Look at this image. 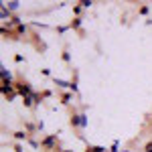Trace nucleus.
I'll list each match as a JSON object with an SVG mask.
<instances>
[{"instance_id":"obj_24","label":"nucleus","mask_w":152,"mask_h":152,"mask_svg":"<svg viewBox=\"0 0 152 152\" xmlns=\"http://www.w3.org/2000/svg\"><path fill=\"white\" fill-rule=\"evenodd\" d=\"M118 144H120V142H114V146H112V148H110V150H107V152H118Z\"/></svg>"},{"instance_id":"obj_18","label":"nucleus","mask_w":152,"mask_h":152,"mask_svg":"<svg viewBox=\"0 0 152 152\" xmlns=\"http://www.w3.org/2000/svg\"><path fill=\"white\" fill-rule=\"evenodd\" d=\"M41 97H43V99H49V97H53V91H51V89H43V91H41Z\"/></svg>"},{"instance_id":"obj_12","label":"nucleus","mask_w":152,"mask_h":152,"mask_svg":"<svg viewBox=\"0 0 152 152\" xmlns=\"http://www.w3.org/2000/svg\"><path fill=\"white\" fill-rule=\"evenodd\" d=\"M23 104H24V107H35V97L26 95V97H23Z\"/></svg>"},{"instance_id":"obj_11","label":"nucleus","mask_w":152,"mask_h":152,"mask_svg":"<svg viewBox=\"0 0 152 152\" xmlns=\"http://www.w3.org/2000/svg\"><path fill=\"white\" fill-rule=\"evenodd\" d=\"M61 61H63V63H71V53H69V49H67V47L61 51Z\"/></svg>"},{"instance_id":"obj_4","label":"nucleus","mask_w":152,"mask_h":152,"mask_svg":"<svg viewBox=\"0 0 152 152\" xmlns=\"http://www.w3.org/2000/svg\"><path fill=\"white\" fill-rule=\"evenodd\" d=\"M59 102H61V105H71V102H73V91H63V94L59 95Z\"/></svg>"},{"instance_id":"obj_26","label":"nucleus","mask_w":152,"mask_h":152,"mask_svg":"<svg viewBox=\"0 0 152 152\" xmlns=\"http://www.w3.org/2000/svg\"><path fill=\"white\" fill-rule=\"evenodd\" d=\"M67 28H69V26H57V33H61V35H63V33H65Z\"/></svg>"},{"instance_id":"obj_25","label":"nucleus","mask_w":152,"mask_h":152,"mask_svg":"<svg viewBox=\"0 0 152 152\" xmlns=\"http://www.w3.org/2000/svg\"><path fill=\"white\" fill-rule=\"evenodd\" d=\"M41 73H43L45 77H51V69H41Z\"/></svg>"},{"instance_id":"obj_1","label":"nucleus","mask_w":152,"mask_h":152,"mask_svg":"<svg viewBox=\"0 0 152 152\" xmlns=\"http://www.w3.org/2000/svg\"><path fill=\"white\" fill-rule=\"evenodd\" d=\"M57 142H59L57 134H49L41 140V148H45L47 152H57Z\"/></svg>"},{"instance_id":"obj_17","label":"nucleus","mask_w":152,"mask_h":152,"mask_svg":"<svg viewBox=\"0 0 152 152\" xmlns=\"http://www.w3.org/2000/svg\"><path fill=\"white\" fill-rule=\"evenodd\" d=\"M12 150L14 152H24V146L20 144V142H14V144H12Z\"/></svg>"},{"instance_id":"obj_8","label":"nucleus","mask_w":152,"mask_h":152,"mask_svg":"<svg viewBox=\"0 0 152 152\" xmlns=\"http://www.w3.org/2000/svg\"><path fill=\"white\" fill-rule=\"evenodd\" d=\"M0 77H2V81H10L12 83V73L6 69V67H2V69H0Z\"/></svg>"},{"instance_id":"obj_22","label":"nucleus","mask_w":152,"mask_h":152,"mask_svg":"<svg viewBox=\"0 0 152 152\" xmlns=\"http://www.w3.org/2000/svg\"><path fill=\"white\" fill-rule=\"evenodd\" d=\"M142 152H152V140H148L146 144H144V148H142Z\"/></svg>"},{"instance_id":"obj_16","label":"nucleus","mask_w":152,"mask_h":152,"mask_svg":"<svg viewBox=\"0 0 152 152\" xmlns=\"http://www.w3.org/2000/svg\"><path fill=\"white\" fill-rule=\"evenodd\" d=\"M24 33H26V24L20 23L18 26H16V35H24Z\"/></svg>"},{"instance_id":"obj_13","label":"nucleus","mask_w":152,"mask_h":152,"mask_svg":"<svg viewBox=\"0 0 152 152\" xmlns=\"http://www.w3.org/2000/svg\"><path fill=\"white\" fill-rule=\"evenodd\" d=\"M81 12H83V6L79 2H75V4H73V14H75V16H81Z\"/></svg>"},{"instance_id":"obj_10","label":"nucleus","mask_w":152,"mask_h":152,"mask_svg":"<svg viewBox=\"0 0 152 152\" xmlns=\"http://www.w3.org/2000/svg\"><path fill=\"white\" fill-rule=\"evenodd\" d=\"M4 6H6V8H8L10 12H16L18 8H20V2H16V0H10V2H6Z\"/></svg>"},{"instance_id":"obj_19","label":"nucleus","mask_w":152,"mask_h":152,"mask_svg":"<svg viewBox=\"0 0 152 152\" xmlns=\"http://www.w3.org/2000/svg\"><path fill=\"white\" fill-rule=\"evenodd\" d=\"M26 142H28V144H31L33 148H41V142H37L35 138H33V136H31V138H28V140H26Z\"/></svg>"},{"instance_id":"obj_15","label":"nucleus","mask_w":152,"mask_h":152,"mask_svg":"<svg viewBox=\"0 0 152 152\" xmlns=\"http://www.w3.org/2000/svg\"><path fill=\"white\" fill-rule=\"evenodd\" d=\"M87 124H89V122H87V114H85V112H81V130L87 128Z\"/></svg>"},{"instance_id":"obj_20","label":"nucleus","mask_w":152,"mask_h":152,"mask_svg":"<svg viewBox=\"0 0 152 152\" xmlns=\"http://www.w3.org/2000/svg\"><path fill=\"white\" fill-rule=\"evenodd\" d=\"M12 59H14V63H24V61H26V59H24V55H20V53H16Z\"/></svg>"},{"instance_id":"obj_14","label":"nucleus","mask_w":152,"mask_h":152,"mask_svg":"<svg viewBox=\"0 0 152 152\" xmlns=\"http://www.w3.org/2000/svg\"><path fill=\"white\" fill-rule=\"evenodd\" d=\"M148 12H150V6H148V4H142L140 8H138V14H142V16H146Z\"/></svg>"},{"instance_id":"obj_3","label":"nucleus","mask_w":152,"mask_h":152,"mask_svg":"<svg viewBox=\"0 0 152 152\" xmlns=\"http://www.w3.org/2000/svg\"><path fill=\"white\" fill-rule=\"evenodd\" d=\"M69 124H71V128L81 130V114H77V112H71V116H69Z\"/></svg>"},{"instance_id":"obj_27","label":"nucleus","mask_w":152,"mask_h":152,"mask_svg":"<svg viewBox=\"0 0 152 152\" xmlns=\"http://www.w3.org/2000/svg\"><path fill=\"white\" fill-rule=\"evenodd\" d=\"M61 152H71V150H61Z\"/></svg>"},{"instance_id":"obj_23","label":"nucleus","mask_w":152,"mask_h":152,"mask_svg":"<svg viewBox=\"0 0 152 152\" xmlns=\"http://www.w3.org/2000/svg\"><path fill=\"white\" fill-rule=\"evenodd\" d=\"M79 4H81L83 8H89V6H91V4H94V2H91V0H81V2H79Z\"/></svg>"},{"instance_id":"obj_9","label":"nucleus","mask_w":152,"mask_h":152,"mask_svg":"<svg viewBox=\"0 0 152 152\" xmlns=\"http://www.w3.org/2000/svg\"><path fill=\"white\" fill-rule=\"evenodd\" d=\"M37 130H39V128H37V126L33 124V122H24V132H26L28 136H33V134H35Z\"/></svg>"},{"instance_id":"obj_6","label":"nucleus","mask_w":152,"mask_h":152,"mask_svg":"<svg viewBox=\"0 0 152 152\" xmlns=\"http://www.w3.org/2000/svg\"><path fill=\"white\" fill-rule=\"evenodd\" d=\"M81 24H83V18H81V16H75V18L69 23V28H73V31H79V33H81Z\"/></svg>"},{"instance_id":"obj_21","label":"nucleus","mask_w":152,"mask_h":152,"mask_svg":"<svg viewBox=\"0 0 152 152\" xmlns=\"http://www.w3.org/2000/svg\"><path fill=\"white\" fill-rule=\"evenodd\" d=\"M89 148V152H105V148H102V146H87Z\"/></svg>"},{"instance_id":"obj_7","label":"nucleus","mask_w":152,"mask_h":152,"mask_svg":"<svg viewBox=\"0 0 152 152\" xmlns=\"http://www.w3.org/2000/svg\"><path fill=\"white\" fill-rule=\"evenodd\" d=\"M53 83L57 85V87H61V89H71V83L65 81V79H59V77H53Z\"/></svg>"},{"instance_id":"obj_5","label":"nucleus","mask_w":152,"mask_h":152,"mask_svg":"<svg viewBox=\"0 0 152 152\" xmlns=\"http://www.w3.org/2000/svg\"><path fill=\"white\" fill-rule=\"evenodd\" d=\"M12 138H14L16 142H26L31 136H28L24 130H14V132H12Z\"/></svg>"},{"instance_id":"obj_2","label":"nucleus","mask_w":152,"mask_h":152,"mask_svg":"<svg viewBox=\"0 0 152 152\" xmlns=\"http://www.w3.org/2000/svg\"><path fill=\"white\" fill-rule=\"evenodd\" d=\"M14 89H16V94L20 95V97H26V95H33L35 91L31 89V83L24 81V79H18V81L14 83Z\"/></svg>"}]
</instances>
